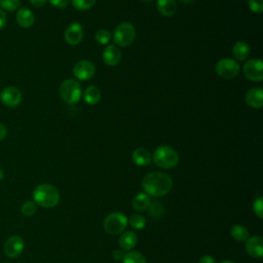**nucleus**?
<instances>
[{"label": "nucleus", "mask_w": 263, "mask_h": 263, "mask_svg": "<svg viewBox=\"0 0 263 263\" xmlns=\"http://www.w3.org/2000/svg\"><path fill=\"white\" fill-rule=\"evenodd\" d=\"M142 187L145 193L149 196L159 197L171 191L173 187V180L165 173L152 172L143 178Z\"/></svg>", "instance_id": "nucleus-1"}, {"label": "nucleus", "mask_w": 263, "mask_h": 263, "mask_svg": "<svg viewBox=\"0 0 263 263\" xmlns=\"http://www.w3.org/2000/svg\"><path fill=\"white\" fill-rule=\"evenodd\" d=\"M33 201L42 208H53L60 201L59 190L50 184H40L33 191Z\"/></svg>", "instance_id": "nucleus-2"}, {"label": "nucleus", "mask_w": 263, "mask_h": 263, "mask_svg": "<svg viewBox=\"0 0 263 263\" xmlns=\"http://www.w3.org/2000/svg\"><path fill=\"white\" fill-rule=\"evenodd\" d=\"M154 163L162 168H172L176 166L179 162L178 152L166 145L158 146L152 155Z\"/></svg>", "instance_id": "nucleus-3"}, {"label": "nucleus", "mask_w": 263, "mask_h": 263, "mask_svg": "<svg viewBox=\"0 0 263 263\" xmlns=\"http://www.w3.org/2000/svg\"><path fill=\"white\" fill-rule=\"evenodd\" d=\"M60 96L62 100L69 105L78 103L82 96L80 83L73 78L64 80L60 86Z\"/></svg>", "instance_id": "nucleus-4"}, {"label": "nucleus", "mask_w": 263, "mask_h": 263, "mask_svg": "<svg viewBox=\"0 0 263 263\" xmlns=\"http://www.w3.org/2000/svg\"><path fill=\"white\" fill-rule=\"evenodd\" d=\"M112 37L116 45L123 47L128 46L133 43V41L136 38V29L129 23L119 24L115 28Z\"/></svg>", "instance_id": "nucleus-5"}, {"label": "nucleus", "mask_w": 263, "mask_h": 263, "mask_svg": "<svg viewBox=\"0 0 263 263\" xmlns=\"http://www.w3.org/2000/svg\"><path fill=\"white\" fill-rule=\"evenodd\" d=\"M126 225H127L126 216L118 212L109 214L104 220V229L112 235H116L123 232Z\"/></svg>", "instance_id": "nucleus-6"}, {"label": "nucleus", "mask_w": 263, "mask_h": 263, "mask_svg": "<svg viewBox=\"0 0 263 263\" xmlns=\"http://www.w3.org/2000/svg\"><path fill=\"white\" fill-rule=\"evenodd\" d=\"M215 70L220 77L224 79H231L238 75L240 71V66L238 62L233 59L223 58L217 62Z\"/></svg>", "instance_id": "nucleus-7"}, {"label": "nucleus", "mask_w": 263, "mask_h": 263, "mask_svg": "<svg viewBox=\"0 0 263 263\" xmlns=\"http://www.w3.org/2000/svg\"><path fill=\"white\" fill-rule=\"evenodd\" d=\"M243 75L247 79L260 82L263 80V64L260 59H251L248 60L242 67Z\"/></svg>", "instance_id": "nucleus-8"}, {"label": "nucleus", "mask_w": 263, "mask_h": 263, "mask_svg": "<svg viewBox=\"0 0 263 263\" xmlns=\"http://www.w3.org/2000/svg\"><path fill=\"white\" fill-rule=\"evenodd\" d=\"M23 99L21 90L15 86H6L0 93V100L3 105L13 108L21 104Z\"/></svg>", "instance_id": "nucleus-9"}, {"label": "nucleus", "mask_w": 263, "mask_h": 263, "mask_svg": "<svg viewBox=\"0 0 263 263\" xmlns=\"http://www.w3.org/2000/svg\"><path fill=\"white\" fill-rule=\"evenodd\" d=\"M96 72L95 65L88 60H80L73 67L74 76L82 81L90 79Z\"/></svg>", "instance_id": "nucleus-10"}, {"label": "nucleus", "mask_w": 263, "mask_h": 263, "mask_svg": "<svg viewBox=\"0 0 263 263\" xmlns=\"http://www.w3.org/2000/svg\"><path fill=\"white\" fill-rule=\"evenodd\" d=\"M24 247L23 238L18 235H12L8 237L4 243V253L8 258L14 259L23 253Z\"/></svg>", "instance_id": "nucleus-11"}, {"label": "nucleus", "mask_w": 263, "mask_h": 263, "mask_svg": "<svg viewBox=\"0 0 263 263\" xmlns=\"http://www.w3.org/2000/svg\"><path fill=\"white\" fill-rule=\"evenodd\" d=\"M64 38L66 42L70 45H77L83 38V28L82 26L75 22L70 24L64 33Z\"/></svg>", "instance_id": "nucleus-12"}, {"label": "nucleus", "mask_w": 263, "mask_h": 263, "mask_svg": "<svg viewBox=\"0 0 263 263\" xmlns=\"http://www.w3.org/2000/svg\"><path fill=\"white\" fill-rule=\"evenodd\" d=\"M246 251L253 258H262L263 256V239L256 235L246 240Z\"/></svg>", "instance_id": "nucleus-13"}, {"label": "nucleus", "mask_w": 263, "mask_h": 263, "mask_svg": "<svg viewBox=\"0 0 263 263\" xmlns=\"http://www.w3.org/2000/svg\"><path fill=\"white\" fill-rule=\"evenodd\" d=\"M103 61L108 66H117L121 61V50L118 46L111 44L107 45L103 51Z\"/></svg>", "instance_id": "nucleus-14"}, {"label": "nucleus", "mask_w": 263, "mask_h": 263, "mask_svg": "<svg viewBox=\"0 0 263 263\" xmlns=\"http://www.w3.org/2000/svg\"><path fill=\"white\" fill-rule=\"evenodd\" d=\"M246 104L252 108H261L263 106V89L261 87H252L245 95Z\"/></svg>", "instance_id": "nucleus-15"}, {"label": "nucleus", "mask_w": 263, "mask_h": 263, "mask_svg": "<svg viewBox=\"0 0 263 263\" xmlns=\"http://www.w3.org/2000/svg\"><path fill=\"white\" fill-rule=\"evenodd\" d=\"M15 20L20 27L27 29V28H30L33 26V24L35 22V15L32 12V10H30L29 8L21 7L17 9Z\"/></svg>", "instance_id": "nucleus-16"}, {"label": "nucleus", "mask_w": 263, "mask_h": 263, "mask_svg": "<svg viewBox=\"0 0 263 263\" xmlns=\"http://www.w3.org/2000/svg\"><path fill=\"white\" fill-rule=\"evenodd\" d=\"M118 242L123 251H129L137 245L138 236L134 231H124L120 235Z\"/></svg>", "instance_id": "nucleus-17"}, {"label": "nucleus", "mask_w": 263, "mask_h": 263, "mask_svg": "<svg viewBox=\"0 0 263 263\" xmlns=\"http://www.w3.org/2000/svg\"><path fill=\"white\" fill-rule=\"evenodd\" d=\"M156 8L161 15L172 16L177 11V3L175 0H157Z\"/></svg>", "instance_id": "nucleus-18"}, {"label": "nucleus", "mask_w": 263, "mask_h": 263, "mask_svg": "<svg viewBox=\"0 0 263 263\" xmlns=\"http://www.w3.org/2000/svg\"><path fill=\"white\" fill-rule=\"evenodd\" d=\"M133 161L139 166L148 165L151 161L150 152L145 148H137L132 154Z\"/></svg>", "instance_id": "nucleus-19"}, {"label": "nucleus", "mask_w": 263, "mask_h": 263, "mask_svg": "<svg viewBox=\"0 0 263 263\" xmlns=\"http://www.w3.org/2000/svg\"><path fill=\"white\" fill-rule=\"evenodd\" d=\"M250 46L245 41H236L232 47V53L238 61H246L250 55Z\"/></svg>", "instance_id": "nucleus-20"}, {"label": "nucleus", "mask_w": 263, "mask_h": 263, "mask_svg": "<svg viewBox=\"0 0 263 263\" xmlns=\"http://www.w3.org/2000/svg\"><path fill=\"white\" fill-rule=\"evenodd\" d=\"M150 197L148 194H146L145 192H141L138 193L132 200V205L133 208L138 211V212H143L148 210L149 205H150Z\"/></svg>", "instance_id": "nucleus-21"}, {"label": "nucleus", "mask_w": 263, "mask_h": 263, "mask_svg": "<svg viewBox=\"0 0 263 263\" xmlns=\"http://www.w3.org/2000/svg\"><path fill=\"white\" fill-rule=\"evenodd\" d=\"M83 99L88 105H97L101 101V91L96 85L91 84L84 90Z\"/></svg>", "instance_id": "nucleus-22"}, {"label": "nucleus", "mask_w": 263, "mask_h": 263, "mask_svg": "<svg viewBox=\"0 0 263 263\" xmlns=\"http://www.w3.org/2000/svg\"><path fill=\"white\" fill-rule=\"evenodd\" d=\"M231 237L236 241H246L249 238V231L248 228L242 225H234L230 229Z\"/></svg>", "instance_id": "nucleus-23"}, {"label": "nucleus", "mask_w": 263, "mask_h": 263, "mask_svg": "<svg viewBox=\"0 0 263 263\" xmlns=\"http://www.w3.org/2000/svg\"><path fill=\"white\" fill-rule=\"evenodd\" d=\"M148 212H149V215H150L151 218H153L155 220H158L164 215L163 204L159 201H156V200L151 201L150 205L148 208Z\"/></svg>", "instance_id": "nucleus-24"}, {"label": "nucleus", "mask_w": 263, "mask_h": 263, "mask_svg": "<svg viewBox=\"0 0 263 263\" xmlns=\"http://www.w3.org/2000/svg\"><path fill=\"white\" fill-rule=\"evenodd\" d=\"M122 263H147L144 255L137 251H132L124 254Z\"/></svg>", "instance_id": "nucleus-25"}, {"label": "nucleus", "mask_w": 263, "mask_h": 263, "mask_svg": "<svg viewBox=\"0 0 263 263\" xmlns=\"http://www.w3.org/2000/svg\"><path fill=\"white\" fill-rule=\"evenodd\" d=\"M127 222L134 229H137V230H141L146 226V219L144 216L140 214L132 215L127 220Z\"/></svg>", "instance_id": "nucleus-26"}, {"label": "nucleus", "mask_w": 263, "mask_h": 263, "mask_svg": "<svg viewBox=\"0 0 263 263\" xmlns=\"http://www.w3.org/2000/svg\"><path fill=\"white\" fill-rule=\"evenodd\" d=\"M111 37V33L105 29H100L95 34V39L100 44H107L110 41Z\"/></svg>", "instance_id": "nucleus-27"}, {"label": "nucleus", "mask_w": 263, "mask_h": 263, "mask_svg": "<svg viewBox=\"0 0 263 263\" xmlns=\"http://www.w3.org/2000/svg\"><path fill=\"white\" fill-rule=\"evenodd\" d=\"M21 211H22V213L25 216L31 217V216H33L36 213L37 204L34 201H32V200H27V201H25L23 203V205L21 208Z\"/></svg>", "instance_id": "nucleus-28"}, {"label": "nucleus", "mask_w": 263, "mask_h": 263, "mask_svg": "<svg viewBox=\"0 0 263 263\" xmlns=\"http://www.w3.org/2000/svg\"><path fill=\"white\" fill-rule=\"evenodd\" d=\"M21 4V0H0V7L6 11H15Z\"/></svg>", "instance_id": "nucleus-29"}, {"label": "nucleus", "mask_w": 263, "mask_h": 263, "mask_svg": "<svg viewBox=\"0 0 263 263\" xmlns=\"http://www.w3.org/2000/svg\"><path fill=\"white\" fill-rule=\"evenodd\" d=\"M97 0H71L72 5L78 10H87L93 6Z\"/></svg>", "instance_id": "nucleus-30"}, {"label": "nucleus", "mask_w": 263, "mask_h": 263, "mask_svg": "<svg viewBox=\"0 0 263 263\" xmlns=\"http://www.w3.org/2000/svg\"><path fill=\"white\" fill-rule=\"evenodd\" d=\"M253 211H254L255 215L259 219L263 218V198L261 196L254 200V202H253Z\"/></svg>", "instance_id": "nucleus-31"}, {"label": "nucleus", "mask_w": 263, "mask_h": 263, "mask_svg": "<svg viewBox=\"0 0 263 263\" xmlns=\"http://www.w3.org/2000/svg\"><path fill=\"white\" fill-rule=\"evenodd\" d=\"M248 5L255 13H262L263 11V0H249Z\"/></svg>", "instance_id": "nucleus-32"}, {"label": "nucleus", "mask_w": 263, "mask_h": 263, "mask_svg": "<svg viewBox=\"0 0 263 263\" xmlns=\"http://www.w3.org/2000/svg\"><path fill=\"white\" fill-rule=\"evenodd\" d=\"M53 7L57 8H65L68 6L70 0H47Z\"/></svg>", "instance_id": "nucleus-33"}, {"label": "nucleus", "mask_w": 263, "mask_h": 263, "mask_svg": "<svg viewBox=\"0 0 263 263\" xmlns=\"http://www.w3.org/2000/svg\"><path fill=\"white\" fill-rule=\"evenodd\" d=\"M7 23V15L3 9L0 8V30H2Z\"/></svg>", "instance_id": "nucleus-34"}, {"label": "nucleus", "mask_w": 263, "mask_h": 263, "mask_svg": "<svg viewBox=\"0 0 263 263\" xmlns=\"http://www.w3.org/2000/svg\"><path fill=\"white\" fill-rule=\"evenodd\" d=\"M112 257H113V259H115L117 261H121L123 259V257H124V253L121 250H115L112 253Z\"/></svg>", "instance_id": "nucleus-35"}, {"label": "nucleus", "mask_w": 263, "mask_h": 263, "mask_svg": "<svg viewBox=\"0 0 263 263\" xmlns=\"http://www.w3.org/2000/svg\"><path fill=\"white\" fill-rule=\"evenodd\" d=\"M199 263H216V260H215V258H213L210 255H204L200 258Z\"/></svg>", "instance_id": "nucleus-36"}, {"label": "nucleus", "mask_w": 263, "mask_h": 263, "mask_svg": "<svg viewBox=\"0 0 263 263\" xmlns=\"http://www.w3.org/2000/svg\"><path fill=\"white\" fill-rule=\"evenodd\" d=\"M6 135H7V128H6V126L0 122V141H2L3 139H5Z\"/></svg>", "instance_id": "nucleus-37"}, {"label": "nucleus", "mask_w": 263, "mask_h": 263, "mask_svg": "<svg viewBox=\"0 0 263 263\" xmlns=\"http://www.w3.org/2000/svg\"><path fill=\"white\" fill-rule=\"evenodd\" d=\"M30 1V3L33 5V6H35V7H41V6H43L44 4H45V2H46V0H29Z\"/></svg>", "instance_id": "nucleus-38"}, {"label": "nucleus", "mask_w": 263, "mask_h": 263, "mask_svg": "<svg viewBox=\"0 0 263 263\" xmlns=\"http://www.w3.org/2000/svg\"><path fill=\"white\" fill-rule=\"evenodd\" d=\"M3 177H4V172H3V170L0 167V181L3 179Z\"/></svg>", "instance_id": "nucleus-39"}, {"label": "nucleus", "mask_w": 263, "mask_h": 263, "mask_svg": "<svg viewBox=\"0 0 263 263\" xmlns=\"http://www.w3.org/2000/svg\"><path fill=\"white\" fill-rule=\"evenodd\" d=\"M182 3H184V4H189V3H191L193 0H180Z\"/></svg>", "instance_id": "nucleus-40"}, {"label": "nucleus", "mask_w": 263, "mask_h": 263, "mask_svg": "<svg viewBox=\"0 0 263 263\" xmlns=\"http://www.w3.org/2000/svg\"><path fill=\"white\" fill-rule=\"evenodd\" d=\"M220 263H235V262L232 261V260H223V261H221Z\"/></svg>", "instance_id": "nucleus-41"}, {"label": "nucleus", "mask_w": 263, "mask_h": 263, "mask_svg": "<svg viewBox=\"0 0 263 263\" xmlns=\"http://www.w3.org/2000/svg\"><path fill=\"white\" fill-rule=\"evenodd\" d=\"M143 1H146V2H150V1H153V0H143Z\"/></svg>", "instance_id": "nucleus-42"}, {"label": "nucleus", "mask_w": 263, "mask_h": 263, "mask_svg": "<svg viewBox=\"0 0 263 263\" xmlns=\"http://www.w3.org/2000/svg\"><path fill=\"white\" fill-rule=\"evenodd\" d=\"M0 263H8V262H0Z\"/></svg>", "instance_id": "nucleus-43"}]
</instances>
